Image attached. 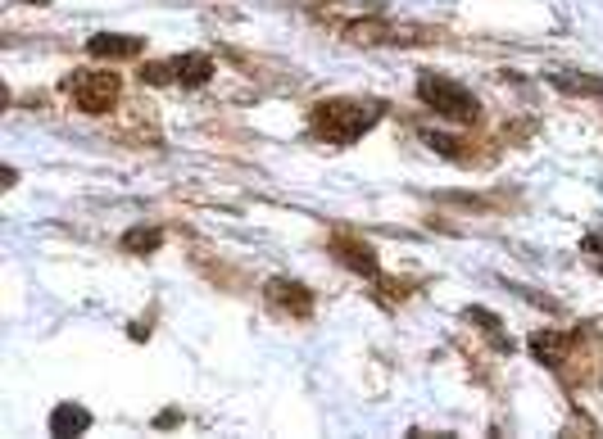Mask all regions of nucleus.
<instances>
[{
  "mask_svg": "<svg viewBox=\"0 0 603 439\" xmlns=\"http://www.w3.org/2000/svg\"><path fill=\"white\" fill-rule=\"evenodd\" d=\"M372 122H377V105H359V100H331V105H318V114H313V127L336 145H350Z\"/></svg>",
  "mask_w": 603,
  "mask_h": 439,
  "instance_id": "f257e3e1",
  "label": "nucleus"
},
{
  "mask_svg": "<svg viewBox=\"0 0 603 439\" xmlns=\"http://www.w3.org/2000/svg\"><path fill=\"white\" fill-rule=\"evenodd\" d=\"M64 91H69V96L78 100V109L100 114V109H109V105H114V96H118V78H114V72H78V78L64 82Z\"/></svg>",
  "mask_w": 603,
  "mask_h": 439,
  "instance_id": "f03ea898",
  "label": "nucleus"
},
{
  "mask_svg": "<svg viewBox=\"0 0 603 439\" xmlns=\"http://www.w3.org/2000/svg\"><path fill=\"white\" fill-rule=\"evenodd\" d=\"M418 96H422L436 114H449V118H472V114H477V100L467 96L458 82H449V78H422V82H418Z\"/></svg>",
  "mask_w": 603,
  "mask_h": 439,
  "instance_id": "7ed1b4c3",
  "label": "nucleus"
},
{
  "mask_svg": "<svg viewBox=\"0 0 603 439\" xmlns=\"http://www.w3.org/2000/svg\"><path fill=\"white\" fill-rule=\"evenodd\" d=\"M87 50L100 55V59H132V55H141V37H109V32H100V37H91Z\"/></svg>",
  "mask_w": 603,
  "mask_h": 439,
  "instance_id": "20e7f679",
  "label": "nucleus"
},
{
  "mask_svg": "<svg viewBox=\"0 0 603 439\" xmlns=\"http://www.w3.org/2000/svg\"><path fill=\"white\" fill-rule=\"evenodd\" d=\"M164 72H173L177 82H205L209 72H214V63H209L205 55H186V59H173V63H164Z\"/></svg>",
  "mask_w": 603,
  "mask_h": 439,
  "instance_id": "39448f33",
  "label": "nucleus"
},
{
  "mask_svg": "<svg viewBox=\"0 0 603 439\" xmlns=\"http://www.w3.org/2000/svg\"><path fill=\"white\" fill-rule=\"evenodd\" d=\"M91 426V412L87 408H73V403H64L55 417H50V430L55 435H69V430H87Z\"/></svg>",
  "mask_w": 603,
  "mask_h": 439,
  "instance_id": "423d86ee",
  "label": "nucleus"
},
{
  "mask_svg": "<svg viewBox=\"0 0 603 439\" xmlns=\"http://www.w3.org/2000/svg\"><path fill=\"white\" fill-rule=\"evenodd\" d=\"M531 349L540 353V358L549 362V367H558V362H563V349H567V340H563V335H554V331H545V335H535V340H531Z\"/></svg>",
  "mask_w": 603,
  "mask_h": 439,
  "instance_id": "0eeeda50",
  "label": "nucleus"
},
{
  "mask_svg": "<svg viewBox=\"0 0 603 439\" xmlns=\"http://www.w3.org/2000/svg\"><path fill=\"white\" fill-rule=\"evenodd\" d=\"M159 241H164L159 232H127V236H123L127 249H159Z\"/></svg>",
  "mask_w": 603,
  "mask_h": 439,
  "instance_id": "6e6552de",
  "label": "nucleus"
},
{
  "mask_svg": "<svg viewBox=\"0 0 603 439\" xmlns=\"http://www.w3.org/2000/svg\"><path fill=\"white\" fill-rule=\"evenodd\" d=\"M273 300H282V304H295V313H309V304H313L309 295H286V285H282V281L273 285Z\"/></svg>",
  "mask_w": 603,
  "mask_h": 439,
  "instance_id": "1a4fd4ad",
  "label": "nucleus"
},
{
  "mask_svg": "<svg viewBox=\"0 0 603 439\" xmlns=\"http://www.w3.org/2000/svg\"><path fill=\"white\" fill-rule=\"evenodd\" d=\"M585 249H599L603 254V236H585Z\"/></svg>",
  "mask_w": 603,
  "mask_h": 439,
  "instance_id": "9d476101",
  "label": "nucleus"
},
{
  "mask_svg": "<svg viewBox=\"0 0 603 439\" xmlns=\"http://www.w3.org/2000/svg\"><path fill=\"white\" fill-rule=\"evenodd\" d=\"M32 5H46V0H32Z\"/></svg>",
  "mask_w": 603,
  "mask_h": 439,
  "instance_id": "9b49d317",
  "label": "nucleus"
}]
</instances>
